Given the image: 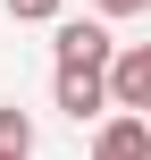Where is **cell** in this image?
<instances>
[{"label": "cell", "mask_w": 151, "mask_h": 160, "mask_svg": "<svg viewBox=\"0 0 151 160\" xmlns=\"http://www.w3.org/2000/svg\"><path fill=\"white\" fill-rule=\"evenodd\" d=\"M50 25H59V34H50V42H59V68H109L118 42H109L101 17H50Z\"/></svg>", "instance_id": "cell-1"}, {"label": "cell", "mask_w": 151, "mask_h": 160, "mask_svg": "<svg viewBox=\"0 0 151 160\" xmlns=\"http://www.w3.org/2000/svg\"><path fill=\"white\" fill-rule=\"evenodd\" d=\"M101 84H109V110H151V51H109V68H101Z\"/></svg>", "instance_id": "cell-2"}, {"label": "cell", "mask_w": 151, "mask_h": 160, "mask_svg": "<svg viewBox=\"0 0 151 160\" xmlns=\"http://www.w3.org/2000/svg\"><path fill=\"white\" fill-rule=\"evenodd\" d=\"M92 160H151V127H143V110H118V118L92 135Z\"/></svg>", "instance_id": "cell-3"}, {"label": "cell", "mask_w": 151, "mask_h": 160, "mask_svg": "<svg viewBox=\"0 0 151 160\" xmlns=\"http://www.w3.org/2000/svg\"><path fill=\"white\" fill-rule=\"evenodd\" d=\"M59 110L84 127V118H101L109 110V84H101V68H59Z\"/></svg>", "instance_id": "cell-4"}, {"label": "cell", "mask_w": 151, "mask_h": 160, "mask_svg": "<svg viewBox=\"0 0 151 160\" xmlns=\"http://www.w3.org/2000/svg\"><path fill=\"white\" fill-rule=\"evenodd\" d=\"M0 160H34V118L25 110H0Z\"/></svg>", "instance_id": "cell-5"}, {"label": "cell", "mask_w": 151, "mask_h": 160, "mask_svg": "<svg viewBox=\"0 0 151 160\" xmlns=\"http://www.w3.org/2000/svg\"><path fill=\"white\" fill-rule=\"evenodd\" d=\"M8 17H17V25H50V17H59V0H8Z\"/></svg>", "instance_id": "cell-6"}, {"label": "cell", "mask_w": 151, "mask_h": 160, "mask_svg": "<svg viewBox=\"0 0 151 160\" xmlns=\"http://www.w3.org/2000/svg\"><path fill=\"white\" fill-rule=\"evenodd\" d=\"M92 8H101V17H143L151 0H92Z\"/></svg>", "instance_id": "cell-7"}]
</instances>
